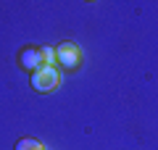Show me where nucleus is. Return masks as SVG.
<instances>
[{
  "instance_id": "5",
  "label": "nucleus",
  "mask_w": 158,
  "mask_h": 150,
  "mask_svg": "<svg viewBox=\"0 0 158 150\" xmlns=\"http://www.w3.org/2000/svg\"><path fill=\"white\" fill-rule=\"evenodd\" d=\"M40 56H42V63H45V66H56L58 63L56 48H50V45H42V48H40Z\"/></svg>"
},
{
  "instance_id": "1",
  "label": "nucleus",
  "mask_w": 158,
  "mask_h": 150,
  "mask_svg": "<svg viewBox=\"0 0 158 150\" xmlns=\"http://www.w3.org/2000/svg\"><path fill=\"white\" fill-rule=\"evenodd\" d=\"M58 84H61V74H58L56 66H42V69H37L32 74V87L37 92H50Z\"/></svg>"
},
{
  "instance_id": "2",
  "label": "nucleus",
  "mask_w": 158,
  "mask_h": 150,
  "mask_svg": "<svg viewBox=\"0 0 158 150\" xmlns=\"http://www.w3.org/2000/svg\"><path fill=\"white\" fill-rule=\"evenodd\" d=\"M56 58H58V66L74 71V69H79V63H82V50L74 42H61L56 48Z\"/></svg>"
},
{
  "instance_id": "3",
  "label": "nucleus",
  "mask_w": 158,
  "mask_h": 150,
  "mask_svg": "<svg viewBox=\"0 0 158 150\" xmlns=\"http://www.w3.org/2000/svg\"><path fill=\"white\" fill-rule=\"evenodd\" d=\"M19 63H21L27 71H32V74L45 66V63H42V56H40V48H24L21 53H19Z\"/></svg>"
},
{
  "instance_id": "4",
  "label": "nucleus",
  "mask_w": 158,
  "mask_h": 150,
  "mask_svg": "<svg viewBox=\"0 0 158 150\" xmlns=\"http://www.w3.org/2000/svg\"><path fill=\"white\" fill-rule=\"evenodd\" d=\"M16 150H45V145L40 142V140H34V137H24V140L16 142Z\"/></svg>"
}]
</instances>
